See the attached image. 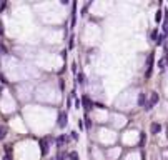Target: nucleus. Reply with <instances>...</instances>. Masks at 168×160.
Instances as JSON below:
<instances>
[{"label":"nucleus","mask_w":168,"mask_h":160,"mask_svg":"<svg viewBox=\"0 0 168 160\" xmlns=\"http://www.w3.org/2000/svg\"><path fill=\"white\" fill-rule=\"evenodd\" d=\"M67 124H68V115H67L65 110H62L60 114H58V119H57V125H58L60 129H65Z\"/></svg>","instance_id":"1"},{"label":"nucleus","mask_w":168,"mask_h":160,"mask_svg":"<svg viewBox=\"0 0 168 160\" xmlns=\"http://www.w3.org/2000/svg\"><path fill=\"white\" fill-rule=\"evenodd\" d=\"M158 100H160L158 93H157V92H153L152 95H150V100L145 103V110H152V109H153V105H157V103H158Z\"/></svg>","instance_id":"2"},{"label":"nucleus","mask_w":168,"mask_h":160,"mask_svg":"<svg viewBox=\"0 0 168 160\" xmlns=\"http://www.w3.org/2000/svg\"><path fill=\"white\" fill-rule=\"evenodd\" d=\"M152 68H153V55H148V60H147V72H145V77H147V78L152 77Z\"/></svg>","instance_id":"3"},{"label":"nucleus","mask_w":168,"mask_h":160,"mask_svg":"<svg viewBox=\"0 0 168 160\" xmlns=\"http://www.w3.org/2000/svg\"><path fill=\"white\" fill-rule=\"evenodd\" d=\"M80 103L83 105V109H85V110H92V109H93V102L87 97V95H85V97H82Z\"/></svg>","instance_id":"4"},{"label":"nucleus","mask_w":168,"mask_h":160,"mask_svg":"<svg viewBox=\"0 0 168 160\" xmlns=\"http://www.w3.org/2000/svg\"><path fill=\"white\" fill-rule=\"evenodd\" d=\"M137 103L140 105V107H145V103H147V95H145V93H138Z\"/></svg>","instance_id":"5"},{"label":"nucleus","mask_w":168,"mask_h":160,"mask_svg":"<svg viewBox=\"0 0 168 160\" xmlns=\"http://www.w3.org/2000/svg\"><path fill=\"white\" fill-rule=\"evenodd\" d=\"M150 132H152V134H160V132H162V125L160 124H152L150 125Z\"/></svg>","instance_id":"6"},{"label":"nucleus","mask_w":168,"mask_h":160,"mask_svg":"<svg viewBox=\"0 0 168 160\" xmlns=\"http://www.w3.org/2000/svg\"><path fill=\"white\" fill-rule=\"evenodd\" d=\"M67 142H68V137H65V135H60V137L57 139V145H58V147H62V145H65Z\"/></svg>","instance_id":"7"},{"label":"nucleus","mask_w":168,"mask_h":160,"mask_svg":"<svg viewBox=\"0 0 168 160\" xmlns=\"http://www.w3.org/2000/svg\"><path fill=\"white\" fill-rule=\"evenodd\" d=\"M5 137H7V127L0 125V140H5Z\"/></svg>","instance_id":"8"},{"label":"nucleus","mask_w":168,"mask_h":160,"mask_svg":"<svg viewBox=\"0 0 168 160\" xmlns=\"http://www.w3.org/2000/svg\"><path fill=\"white\" fill-rule=\"evenodd\" d=\"M47 152H48V142L43 140V142H42V154H47Z\"/></svg>","instance_id":"9"},{"label":"nucleus","mask_w":168,"mask_h":160,"mask_svg":"<svg viewBox=\"0 0 168 160\" xmlns=\"http://www.w3.org/2000/svg\"><path fill=\"white\" fill-rule=\"evenodd\" d=\"M67 157H68L70 160H78V154H77V152H72V154H68Z\"/></svg>","instance_id":"10"},{"label":"nucleus","mask_w":168,"mask_h":160,"mask_svg":"<svg viewBox=\"0 0 168 160\" xmlns=\"http://www.w3.org/2000/svg\"><path fill=\"white\" fill-rule=\"evenodd\" d=\"M83 127H85V129H92V120L90 119H85V124H83Z\"/></svg>","instance_id":"11"},{"label":"nucleus","mask_w":168,"mask_h":160,"mask_svg":"<svg viewBox=\"0 0 168 160\" xmlns=\"http://www.w3.org/2000/svg\"><path fill=\"white\" fill-rule=\"evenodd\" d=\"M90 5H92V2H88L87 5L82 9V14H80V15H87V10H88V7H90Z\"/></svg>","instance_id":"12"},{"label":"nucleus","mask_w":168,"mask_h":160,"mask_svg":"<svg viewBox=\"0 0 168 160\" xmlns=\"http://www.w3.org/2000/svg\"><path fill=\"white\" fill-rule=\"evenodd\" d=\"M150 38H152V40H157V38H158V32L153 30L152 33H150Z\"/></svg>","instance_id":"13"},{"label":"nucleus","mask_w":168,"mask_h":160,"mask_svg":"<svg viewBox=\"0 0 168 160\" xmlns=\"http://www.w3.org/2000/svg\"><path fill=\"white\" fill-rule=\"evenodd\" d=\"M68 139H72V140H75V142H77V140H78V134H77V132H72Z\"/></svg>","instance_id":"14"},{"label":"nucleus","mask_w":168,"mask_h":160,"mask_svg":"<svg viewBox=\"0 0 168 160\" xmlns=\"http://www.w3.org/2000/svg\"><path fill=\"white\" fill-rule=\"evenodd\" d=\"M163 40H165V35H160V37L157 38V43H158V45H162V43H163Z\"/></svg>","instance_id":"15"},{"label":"nucleus","mask_w":168,"mask_h":160,"mask_svg":"<svg viewBox=\"0 0 168 160\" xmlns=\"http://www.w3.org/2000/svg\"><path fill=\"white\" fill-rule=\"evenodd\" d=\"M145 139H147V137H145V134H142V137H140V147H143V145H145Z\"/></svg>","instance_id":"16"},{"label":"nucleus","mask_w":168,"mask_h":160,"mask_svg":"<svg viewBox=\"0 0 168 160\" xmlns=\"http://www.w3.org/2000/svg\"><path fill=\"white\" fill-rule=\"evenodd\" d=\"M155 20H157V22H160V20H162V12H160V10L157 12V15H155Z\"/></svg>","instance_id":"17"},{"label":"nucleus","mask_w":168,"mask_h":160,"mask_svg":"<svg viewBox=\"0 0 168 160\" xmlns=\"http://www.w3.org/2000/svg\"><path fill=\"white\" fill-rule=\"evenodd\" d=\"M73 45H75V43H73V35L70 37V43H68V48H73Z\"/></svg>","instance_id":"18"},{"label":"nucleus","mask_w":168,"mask_h":160,"mask_svg":"<svg viewBox=\"0 0 168 160\" xmlns=\"http://www.w3.org/2000/svg\"><path fill=\"white\" fill-rule=\"evenodd\" d=\"M65 157H67L65 154H58V157H57L55 160H63V159H65Z\"/></svg>","instance_id":"19"},{"label":"nucleus","mask_w":168,"mask_h":160,"mask_svg":"<svg viewBox=\"0 0 168 160\" xmlns=\"http://www.w3.org/2000/svg\"><path fill=\"white\" fill-rule=\"evenodd\" d=\"M158 67H160V68L165 67V60H160V62H158Z\"/></svg>","instance_id":"20"},{"label":"nucleus","mask_w":168,"mask_h":160,"mask_svg":"<svg viewBox=\"0 0 168 160\" xmlns=\"http://www.w3.org/2000/svg\"><path fill=\"white\" fill-rule=\"evenodd\" d=\"M0 35H4V23H2V20H0Z\"/></svg>","instance_id":"21"},{"label":"nucleus","mask_w":168,"mask_h":160,"mask_svg":"<svg viewBox=\"0 0 168 160\" xmlns=\"http://www.w3.org/2000/svg\"><path fill=\"white\" fill-rule=\"evenodd\" d=\"M78 82H80V83H83V82H85V80H83V75H82V73L78 75Z\"/></svg>","instance_id":"22"},{"label":"nucleus","mask_w":168,"mask_h":160,"mask_svg":"<svg viewBox=\"0 0 168 160\" xmlns=\"http://www.w3.org/2000/svg\"><path fill=\"white\" fill-rule=\"evenodd\" d=\"M4 160H12V157H10V155H5V157H4Z\"/></svg>","instance_id":"23"},{"label":"nucleus","mask_w":168,"mask_h":160,"mask_svg":"<svg viewBox=\"0 0 168 160\" xmlns=\"http://www.w3.org/2000/svg\"><path fill=\"white\" fill-rule=\"evenodd\" d=\"M167 63H168V58H167Z\"/></svg>","instance_id":"24"}]
</instances>
